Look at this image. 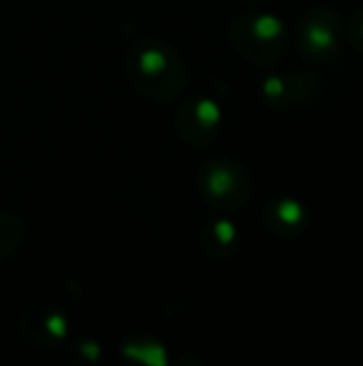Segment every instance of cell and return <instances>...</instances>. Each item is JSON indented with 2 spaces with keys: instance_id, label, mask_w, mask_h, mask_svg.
I'll return each instance as SVG.
<instances>
[{
  "instance_id": "8fae6325",
  "label": "cell",
  "mask_w": 363,
  "mask_h": 366,
  "mask_svg": "<svg viewBox=\"0 0 363 366\" xmlns=\"http://www.w3.org/2000/svg\"><path fill=\"white\" fill-rule=\"evenodd\" d=\"M26 236L24 221L13 212H0V264L13 257Z\"/></svg>"
},
{
  "instance_id": "5b68a950",
  "label": "cell",
  "mask_w": 363,
  "mask_h": 366,
  "mask_svg": "<svg viewBox=\"0 0 363 366\" xmlns=\"http://www.w3.org/2000/svg\"><path fill=\"white\" fill-rule=\"evenodd\" d=\"M223 129L220 105L205 94H193L182 101L173 114V131L190 148H205Z\"/></svg>"
},
{
  "instance_id": "4fadbf2b",
  "label": "cell",
  "mask_w": 363,
  "mask_h": 366,
  "mask_svg": "<svg viewBox=\"0 0 363 366\" xmlns=\"http://www.w3.org/2000/svg\"><path fill=\"white\" fill-rule=\"evenodd\" d=\"M73 352H75L77 356H81L83 360H88V362H96V360L101 358V347H98L94 341H90V339L79 341V343L73 347Z\"/></svg>"
},
{
  "instance_id": "6da1fadb",
  "label": "cell",
  "mask_w": 363,
  "mask_h": 366,
  "mask_svg": "<svg viewBox=\"0 0 363 366\" xmlns=\"http://www.w3.org/2000/svg\"><path fill=\"white\" fill-rule=\"evenodd\" d=\"M124 71L131 86L141 97L156 103H169L188 88V66L184 58L163 39H135L126 49Z\"/></svg>"
},
{
  "instance_id": "30bf717a",
  "label": "cell",
  "mask_w": 363,
  "mask_h": 366,
  "mask_svg": "<svg viewBox=\"0 0 363 366\" xmlns=\"http://www.w3.org/2000/svg\"><path fill=\"white\" fill-rule=\"evenodd\" d=\"M120 354L126 360H133L139 365L165 366L169 362V356H167V350L163 347V343L143 332L128 335L120 345Z\"/></svg>"
},
{
  "instance_id": "9c48e42d",
  "label": "cell",
  "mask_w": 363,
  "mask_h": 366,
  "mask_svg": "<svg viewBox=\"0 0 363 366\" xmlns=\"http://www.w3.org/2000/svg\"><path fill=\"white\" fill-rule=\"evenodd\" d=\"M199 247L214 262L229 259L240 247L237 225L227 217H216L208 221L199 232Z\"/></svg>"
},
{
  "instance_id": "277c9868",
  "label": "cell",
  "mask_w": 363,
  "mask_h": 366,
  "mask_svg": "<svg viewBox=\"0 0 363 366\" xmlns=\"http://www.w3.org/2000/svg\"><path fill=\"white\" fill-rule=\"evenodd\" d=\"M344 41V26L332 6H315L304 13L295 30V43L308 60H332Z\"/></svg>"
},
{
  "instance_id": "7a4b0ae2",
  "label": "cell",
  "mask_w": 363,
  "mask_h": 366,
  "mask_svg": "<svg viewBox=\"0 0 363 366\" xmlns=\"http://www.w3.org/2000/svg\"><path fill=\"white\" fill-rule=\"evenodd\" d=\"M227 34L231 45L246 60L257 64L278 62L289 47L287 28L272 13H261V11L240 13L237 17L231 19Z\"/></svg>"
},
{
  "instance_id": "ba28073f",
  "label": "cell",
  "mask_w": 363,
  "mask_h": 366,
  "mask_svg": "<svg viewBox=\"0 0 363 366\" xmlns=\"http://www.w3.org/2000/svg\"><path fill=\"white\" fill-rule=\"evenodd\" d=\"M263 225L276 238H297L308 227V212L295 197H274L263 208Z\"/></svg>"
},
{
  "instance_id": "7c38bea8",
  "label": "cell",
  "mask_w": 363,
  "mask_h": 366,
  "mask_svg": "<svg viewBox=\"0 0 363 366\" xmlns=\"http://www.w3.org/2000/svg\"><path fill=\"white\" fill-rule=\"evenodd\" d=\"M349 34H351V43L353 47L363 54V6H359L353 17H351V26H349Z\"/></svg>"
},
{
  "instance_id": "5bb4252c",
  "label": "cell",
  "mask_w": 363,
  "mask_h": 366,
  "mask_svg": "<svg viewBox=\"0 0 363 366\" xmlns=\"http://www.w3.org/2000/svg\"><path fill=\"white\" fill-rule=\"evenodd\" d=\"M242 2H246V4H263L265 0H242Z\"/></svg>"
},
{
  "instance_id": "8992f818",
  "label": "cell",
  "mask_w": 363,
  "mask_h": 366,
  "mask_svg": "<svg viewBox=\"0 0 363 366\" xmlns=\"http://www.w3.org/2000/svg\"><path fill=\"white\" fill-rule=\"evenodd\" d=\"M71 332L68 317L47 305H39L28 309L17 320V335L24 343L36 350H53L62 341H66Z\"/></svg>"
},
{
  "instance_id": "52a82bcc",
  "label": "cell",
  "mask_w": 363,
  "mask_h": 366,
  "mask_svg": "<svg viewBox=\"0 0 363 366\" xmlns=\"http://www.w3.org/2000/svg\"><path fill=\"white\" fill-rule=\"evenodd\" d=\"M321 92V81L306 71L272 73L261 81V97L274 109H293L306 105Z\"/></svg>"
},
{
  "instance_id": "3957f363",
  "label": "cell",
  "mask_w": 363,
  "mask_h": 366,
  "mask_svg": "<svg viewBox=\"0 0 363 366\" xmlns=\"http://www.w3.org/2000/svg\"><path fill=\"white\" fill-rule=\"evenodd\" d=\"M197 187L203 202L223 214L244 208L255 189L250 172L231 157H216L203 163L197 174Z\"/></svg>"
}]
</instances>
